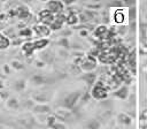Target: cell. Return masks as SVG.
<instances>
[{
	"mask_svg": "<svg viewBox=\"0 0 147 129\" xmlns=\"http://www.w3.org/2000/svg\"><path fill=\"white\" fill-rule=\"evenodd\" d=\"M7 106H8L9 108H17V107H18V101H17L16 99H10V100H8V103H7Z\"/></svg>",
	"mask_w": 147,
	"mask_h": 129,
	"instance_id": "1",
	"label": "cell"
},
{
	"mask_svg": "<svg viewBox=\"0 0 147 129\" xmlns=\"http://www.w3.org/2000/svg\"><path fill=\"white\" fill-rule=\"evenodd\" d=\"M8 46V40L3 36H0V48H5Z\"/></svg>",
	"mask_w": 147,
	"mask_h": 129,
	"instance_id": "2",
	"label": "cell"
},
{
	"mask_svg": "<svg viewBox=\"0 0 147 129\" xmlns=\"http://www.w3.org/2000/svg\"><path fill=\"white\" fill-rule=\"evenodd\" d=\"M116 22H122L123 21V18H124V16H123V14L122 13H119V12H117L116 13Z\"/></svg>",
	"mask_w": 147,
	"mask_h": 129,
	"instance_id": "3",
	"label": "cell"
},
{
	"mask_svg": "<svg viewBox=\"0 0 147 129\" xmlns=\"http://www.w3.org/2000/svg\"><path fill=\"white\" fill-rule=\"evenodd\" d=\"M11 66H13L15 69H21V68H22V64H21V62H18V61H13V62H11Z\"/></svg>",
	"mask_w": 147,
	"mask_h": 129,
	"instance_id": "4",
	"label": "cell"
},
{
	"mask_svg": "<svg viewBox=\"0 0 147 129\" xmlns=\"http://www.w3.org/2000/svg\"><path fill=\"white\" fill-rule=\"evenodd\" d=\"M144 116H145V117H147V111H146V112H144Z\"/></svg>",
	"mask_w": 147,
	"mask_h": 129,
	"instance_id": "5",
	"label": "cell"
},
{
	"mask_svg": "<svg viewBox=\"0 0 147 129\" xmlns=\"http://www.w3.org/2000/svg\"><path fill=\"white\" fill-rule=\"evenodd\" d=\"M1 86H2V84H1V81H0V88H1Z\"/></svg>",
	"mask_w": 147,
	"mask_h": 129,
	"instance_id": "6",
	"label": "cell"
}]
</instances>
